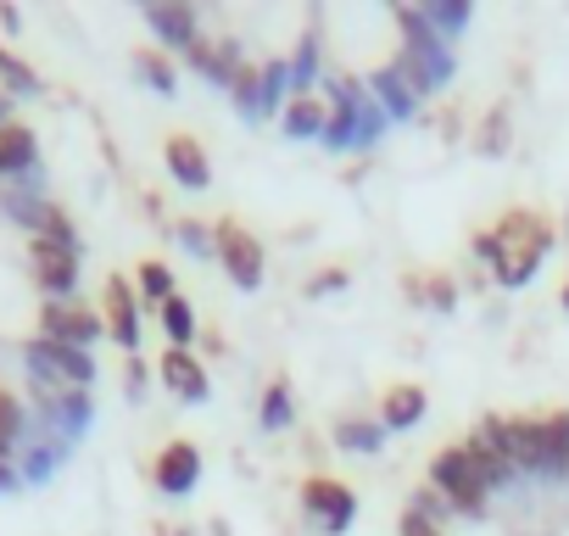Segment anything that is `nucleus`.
<instances>
[{"mask_svg": "<svg viewBox=\"0 0 569 536\" xmlns=\"http://www.w3.org/2000/svg\"><path fill=\"white\" fill-rule=\"evenodd\" d=\"M380 436H386V425H369V419H341L336 425V441L352 447V453H380Z\"/></svg>", "mask_w": 569, "mask_h": 536, "instance_id": "nucleus-22", "label": "nucleus"}, {"mask_svg": "<svg viewBox=\"0 0 569 536\" xmlns=\"http://www.w3.org/2000/svg\"><path fill=\"white\" fill-rule=\"evenodd\" d=\"M101 330H107V325H101L96 314H84V308H62V302L46 308V341H62V347H79V353H84Z\"/></svg>", "mask_w": 569, "mask_h": 536, "instance_id": "nucleus-10", "label": "nucleus"}, {"mask_svg": "<svg viewBox=\"0 0 569 536\" xmlns=\"http://www.w3.org/2000/svg\"><path fill=\"white\" fill-rule=\"evenodd\" d=\"M325 129H330V112H325V101H319L313 90L291 96V107H284V135H297V140H319Z\"/></svg>", "mask_w": 569, "mask_h": 536, "instance_id": "nucleus-16", "label": "nucleus"}, {"mask_svg": "<svg viewBox=\"0 0 569 536\" xmlns=\"http://www.w3.org/2000/svg\"><path fill=\"white\" fill-rule=\"evenodd\" d=\"M569 469V414H552L547 419V464L541 475H563Z\"/></svg>", "mask_w": 569, "mask_h": 536, "instance_id": "nucleus-21", "label": "nucleus"}, {"mask_svg": "<svg viewBox=\"0 0 569 536\" xmlns=\"http://www.w3.org/2000/svg\"><path fill=\"white\" fill-rule=\"evenodd\" d=\"M547 246H552V229H547L536 212H508L497 229H486V235L475 240V251L497 268L502 286H525L536 268H541Z\"/></svg>", "mask_w": 569, "mask_h": 536, "instance_id": "nucleus-1", "label": "nucleus"}, {"mask_svg": "<svg viewBox=\"0 0 569 536\" xmlns=\"http://www.w3.org/2000/svg\"><path fill=\"white\" fill-rule=\"evenodd\" d=\"M375 96H380V107H386V112L408 118V112H413V107L430 96V85H425V79H419V73H413V68L397 57L391 68H380V73H375Z\"/></svg>", "mask_w": 569, "mask_h": 536, "instance_id": "nucleus-7", "label": "nucleus"}, {"mask_svg": "<svg viewBox=\"0 0 569 536\" xmlns=\"http://www.w3.org/2000/svg\"><path fill=\"white\" fill-rule=\"evenodd\" d=\"M34 168V135L23 123H0V173H29Z\"/></svg>", "mask_w": 569, "mask_h": 536, "instance_id": "nucleus-18", "label": "nucleus"}, {"mask_svg": "<svg viewBox=\"0 0 569 536\" xmlns=\"http://www.w3.org/2000/svg\"><path fill=\"white\" fill-rule=\"evenodd\" d=\"M34 280L51 297H68L73 280H79V251L73 246H57V240H34Z\"/></svg>", "mask_w": 569, "mask_h": 536, "instance_id": "nucleus-9", "label": "nucleus"}, {"mask_svg": "<svg viewBox=\"0 0 569 536\" xmlns=\"http://www.w3.org/2000/svg\"><path fill=\"white\" fill-rule=\"evenodd\" d=\"M563 308H569V280H563Z\"/></svg>", "mask_w": 569, "mask_h": 536, "instance_id": "nucleus-32", "label": "nucleus"}, {"mask_svg": "<svg viewBox=\"0 0 569 536\" xmlns=\"http://www.w3.org/2000/svg\"><path fill=\"white\" fill-rule=\"evenodd\" d=\"M29 369H34V380H51V386H90L96 380V364H90V353H79V347H62V341H29Z\"/></svg>", "mask_w": 569, "mask_h": 536, "instance_id": "nucleus-4", "label": "nucleus"}, {"mask_svg": "<svg viewBox=\"0 0 569 536\" xmlns=\"http://www.w3.org/2000/svg\"><path fill=\"white\" fill-rule=\"evenodd\" d=\"M341 286H347V275H325V280H313V297L319 291H341Z\"/></svg>", "mask_w": 569, "mask_h": 536, "instance_id": "nucleus-30", "label": "nucleus"}, {"mask_svg": "<svg viewBox=\"0 0 569 536\" xmlns=\"http://www.w3.org/2000/svg\"><path fill=\"white\" fill-rule=\"evenodd\" d=\"M162 157H168V173H173L184 190H207V185H212V162H207L201 140H190V135H173Z\"/></svg>", "mask_w": 569, "mask_h": 536, "instance_id": "nucleus-12", "label": "nucleus"}, {"mask_svg": "<svg viewBox=\"0 0 569 536\" xmlns=\"http://www.w3.org/2000/svg\"><path fill=\"white\" fill-rule=\"evenodd\" d=\"M502 436H508V464L541 475V464H547V419H508Z\"/></svg>", "mask_w": 569, "mask_h": 536, "instance_id": "nucleus-11", "label": "nucleus"}, {"mask_svg": "<svg viewBox=\"0 0 569 536\" xmlns=\"http://www.w3.org/2000/svg\"><path fill=\"white\" fill-rule=\"evenodd\" d=\"M140 291L151 297V302H168L173 297V275L162 262H140Z\"/></svg>", "mask_w": 569, "mask_h": 536, "instance_id": "nucleus-26", "label": "nucleus"}, {"mask_svg": "<svg viewBox=\"0 0 569 536\" xmlns=\"http://www.w3.org/2000/svg\"><path fill=\"white\" fill-rule=\"evenodd\" d=\"M0 85H7L12 96H34V90H40V73H34L29 62H18L7 46H0Z\"/></svg>", "mask_w": 569, "mask_h": 536, "instance_id": "nucleus-24", "label": "nucleus"}, {"mask_svg": "<svg viewBox=\"0 0 569 536\" xmlns=\"http://www.w3.org/2000/svg\"><path fill=\"white\" fill-rule=\"evenodd\" d=\"M425 419V386H397L386 397V425L402 430V425H419Z\"/></svg>", "mask_w": 569, "mask_h": 536, "instance_id": "nucleus-19", "label": "nucleus"}, {"mask_svg": "<svg viewBox=\"0 0 569 536\" xmlns=\"http://www.w3.org/2000/svg\"><path fill=\"white\" fill-rule=\"evenodd\" d=\"M162 330L173 336V347H184V341L196 336V308H190L184 297H168V302H162Z\"/></svg>", "mask_w": 569, "mask_h": 536, "instance_id": "nucleus-25", "label": "nucleus"}, {"mask_svg": "<svg viewBox=\"0 0 569 536\" xmlns=\"http://www.w3.org/2000/svg\"><path fill=\"white\" fill-rule=\"evenodd\" d=\"M23 425H29L23 403H18L12 391H0V458H12V453H18V436H23Z\"/></svg>", "mask_w": 569, "mask_h": 536, "instance_id": "nucleus-20", "label": "nucleus"}, {"mask_svg": "<svg viewBox=\"0 0 569 536\" xmlns=\"http://www.w3.org/2000/svg\"><path fill=\"white\" fill-rule=\"evenodd\" d=\"M397 23H402V34H408V51H402V62L436 90L447 73H452V40H441L430 23H425V12H397Z\"/></svg>", "mask_w": 569, "mask_h": 536, "instance_id": "nucleus-3", "label": "nucleus"}, {"mask_svg": "<svg viewBox=\"0 0 569 536\" xmlns=\"http://www.w3.org/2000/svg\"><path fill=\"white\" fill-rule=\"evenodd\" d=\"M123 386H129V397H140V391H146V369H140V358L129 364V380H123Z\"/></svg>", "mask_w": 569, "mask_h": 536, "instance_id": "nucleus-29", "label": "nucleus"}, {"mask_svg": "<svg viewBox=\"0 0 569 536\" xmlns=\"http://www.w3.org/2000/svg\"><path fill=\"white\" fill-rule=\"evenodd\" d=\"M430 486L447 497V508H463V514H480L486 497H491V486H486V475L475 469L469 447H447V453H436V464H430Z\"/></svg>", "mask_w": 569, "mask_h": 536, "instance_id": "nucleus-2", "label": "nucleus"}, {"mask_svg": "<svg viewBox=\"0 0 569 536\" xmlns=\"http://www.w3.org/2000/svg\"><path fill=\"white\" fill-rule=\"evenodd\" d=\"M146 23L173 46V51H190L201 34H196V12L190 7H168V0H157V7H146Z\"/></svg>", "mask_w": 569, "mask_h": 536, "instance_id": "nucleus-14", "label": "nucleus"}, {"mask_svg": "<svg viewBox=\"0 0 569 536\" xmlns=\"http://www.w3.org/2000/svg\"><path fill=\"white\" fill-rule=\"evenodd\" d=\"M134 68H140V73H146V79H151L162 96H173V68H168L157 51H140V62H134Z\"/></svg>", "mask_w": 569, "mask_h": 536, "instance_id": "nucleus-27", "label": "nucleus"}, {"mask_svg": "<svg viewBox=\"0 0 569 536\" xmlns=\"http://www.w3.org/2000/svg\"><path fill=\"white\" fill-rule=\"evenodd\" d=\"M218 257H223V268H229V280L240 286V291H257L262 286V240L257 235H246L240 224H218Z\"/></svg>", "mask_w": 569, "mask_h": 536, "instance_id": "nucleus-5", "label": "nucleus"}, {"mask_svg": "<svg viewBox=\"0 0 569 536\" xmlns=\"http://www.w3.org/2000/svg\"><path fill=\"white\" fill-rule=\"evenodd\" d=\"M291 419H297V408H291V386L273 380V386L262 391V425H268V430H284Z\"/></svg>", "mask_w": 569, "mask_h": 536, "instance_id": "nucleus-23", "label": "nucleus"}, {"mask_svg": "<svg viewBox=\"0 0 569 536\" xmlns=\"http://www.w3.org/2000/svg\"><path fill=\"white\" fill-rule=\"evenodd\" d=\"M302 503H308L313 525H319V530H330V536H341V530L358 519V497H352V486H341V480H325V475L302 486Z\"/></svg>", "mask_w": 569, "mask_h": 536, "instance_id": "nucleus-6", "label": "nucleus"}, {"mask_svg": "<svg viewBox=\"0 0 569 536\" xmlns=\"http://www.w3.org/2000/svg\"><path fill=\"white\" fill-rule=\"evenodd\" d=\"M151 480H157V492H168V497H184V492L201 480V453H196V441H168V447L157 453V469H151Z\"/></svg>", "mask_w": 569, "mask_h": 536, "instance_id": "nucleus-8", "label": "nucleus"}, {"mask_svg": "<svg viewBox=\"0 0 569 536\" xmlns=\"http://www.w3.org/2000/svg\"><path fill=\"white\" fill-rule=\"evenodd\" d=\"M107 330L118 336V347H140V308H134V291L123 286V280H112L107 286Z\"/></svg>", "mask_w": 569, "mask_h": 536, "instance_id": "nucleus-13", "label": "nucleus"}, {"mask_svg": "<svg viewBox=\"0 0 569 536\" xmlns=\"http://www.w3.org/2000/svg\"><path fill=\"white\" fill-rule=\"evenodd\" d=\"M0 486H18V469H12V458H0Z\"/></svg>", "mask_w": 569, "mask_h": 536, "instance_id": "nucleus-31", "label": "nucleus"}, {"mask_svg": "<svg viewBox=\"0 0 569 536\" xmlns=\"http://www.w3.org/2000/svg\"><path fill=\"white\" fill-rule=\"evenodd\" d=\"M162 380H168V391H179V397H190V403H201L212 386H207V369L184 353V347H173L168 358H162Z\"/></svg>", "mask_w": 569, "mask_h": 536, "instance_id": "nucleus-15", "label": "nucleus"}, {"mask_svg": "<svg viewBox=\"0 0 569 536\" xmlns=\"http://www.w3.org/2000/svg\"><path fill=\"white\" fill-rule=\"evenodd\" d=\"M179 235H184V240H190L196 251H218V240H207V224H184Z\"/></svg>", "mask_w": 569, "mask_h": 536, "instance_id": "nucleus-28", "label": "nucleus"}, {"mask_svg": "<svg viewBox=\"0 0 569 536\" xmlns=\"http://www.w3.org/2000/svg\"><path fill=\"white\" fill-rule=\"evenodd\" d=\"M184 62H190V68H201L212 85H229V90H234V79L246 73V68H240V57H234V51H223V46H212V40H196V46L184 51Z\"/></svg>", "mask_w": 569, "mask_h": 536, "instance_id": "nucleus-17", "label": "nucleus"}]
</instances>
